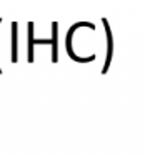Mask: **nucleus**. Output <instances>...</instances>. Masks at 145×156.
<instances>
[{"instance_id":"nucleus-1","label":"nucleus","mask_w":145,"mask_h":156,"mask_svg":"<svg viewBox=\"0 0 145 156\" xmlns=\"http://www.w3.org/2000/svg\"><path fill=\"white\" fill-rule=\"evenodd\" d=\"M102 23H103V28H105V37H107V51H105V63H103V68H102V73L105 75L110 68V63H112V58H113V33H112V28L109 25V20L107 18H102Z\"/></svg>"},{"instance_id":"nucleus-2","label":"nucleus","mask_w":145,"mask_h":156,"mask_svg":"<svg viewBox=\"0 0 145 156\" xmlns=\"http://www.w3.org/2000/svg\"><path fill=\"white\" fill-rule=\"evenodd\" d=\"M10 62H18V23H10Z\"/></svg>"},{"instance_id":"nucleus-3","label":"nucleus","mask_w":145,"mask_h":156,"mask_svg":"<svg viewBox=\"0 0 145 156\" xmlns=\"http://www.w3.org/2000/svg\"><path fill=\"white\" fill-rule=\"evenodd\" d=\"M50 47H52V62H58V23H52V38H50Z\"/></svg>"},{"instance_id":"nucleus-4","label":"nucleus","mask_w":145,"mask_h":156,"mask_svg":"<svg viewBox=\"0 0 145 156\" xmlns=\"http://www.w3.org/2000/svg\"><path fill=\"white\" fill-rule=\"evenodd\" d=\"M33 40H35V35H33V22H28V42H27V62L32 63L33 60H35V57H33Z\"/></svg>"},{"instance_id":"nucleus-5","label":"nucleus","mask_w":145,"mask_h":156,"mask_svg":"<svg viewBox=\"0 0 145 156\" xmlns=\"http://www.w3.org/2000/svg\"><path fill=\"white\" fill-rule=\"evenodd\" d=\"M0 23H2V18H0ZM0 73H2V68H0Z\"/></svg>"}]
</instances>
